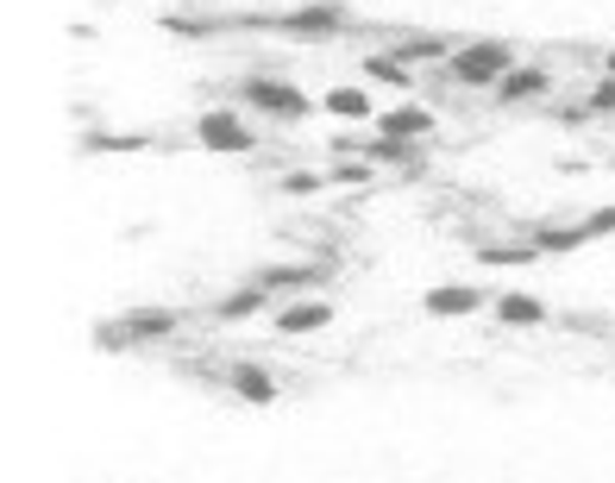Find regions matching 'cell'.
Listing matches in <instances>:
<instances>
[{
	"mask_svg": "<svg viewBox=\"0 0 615 483\" xmlns=\"http://www.w3.org/2000/svg\"><path fill=\"white\" fill-rule=\"evenodd\" d=\"M252 32H289V38H334L346 26V7L339 0H308L296 13H257V20H239Z\"/></svg>",
	"mask_w": 615,
	"mask_h": 483,
	"instance_id": "6da1fadb",
	"label": "cell"
},
{
	"mask_svg": "<svg viewBox=\"0 0 615 483\" xmlns=\"http://www.w3.org/2000/svg\"><path fill=\"white\" fill-rule=\"evenodd\" d=\"M446 70H453L465 88H496V82L515 70V45H503V38H484V45H459Z\"/></svg>",
	"mask_w": 615,
	"mask_h": 483,
	"instance_id": "7a4b0ae2",
	"label": "cell"
},
{
	"mask_svg": "<svg viewBox=\"0 0 615 483\" xmlns=\"http://www.w3.org/2000/svg\"><path fill=\"white\" fill-rule=\"evenodd\" d=\"M239 101L252 107V113H270V120H308L314 113V101L282 76H245L239 82Z\"/></svg>",
	"mask_w": 615,
	"mask_h": 483,
	"instance_id": "3957f363",
	"label": "cell"
},
{
	"mask_svg": "<svg viewBox=\"0 0 615 483\" xmlns=\"http://www.w3.org/2000/svg\"><path fill=\"white\" fill-rule=\"evenodd\" d=\"M195 138H202V152H227V157H245L257 145L252 126L239 120V113H227V107H214V113H202V126H195Z\"/></svg>",
	"mask_w": 615,
	"mask_h": 483,
	"instance_id": "277c9868",
	"label": "cell"
},
{
	"mask_svg": "<svg viewBox=\"0 0 615 483\" xmlns=\"http://www.w3.org/2000/svg\"><path fill=\"white\" fill-rule=\"evenodd\" d=\"M421 307H427L434 321H465V314L484 307V289H471V282H439V289L421 295Z\"/></svg>",
	"mask_w": 615,
	"mask_h": 483,
	"instance_id": "5b68a950",
	"label": "cell"
},
{
	"mask_svg": "<svg viewBox=\"0 0 615 483\" xmlns=\"http://www.w3.org/2000/svg\"><path fill=\"white\" fill-rule=\"evenodd\" d=\"M546 88H553V76H546V70H534V63L521 70V63H515V70H509L503 82H496L490 95H496V101H509V107H521V101H540Z\"/></svg>",
	"mask_w": 615,
	"mask_h": 483,
	"instance_id": "8992f818",
	"label": "cell"
},
{
	"mask_svg": "<svg viewBox=\"0 0 615 483\" xmlns=\"http://www.w3.org/2000/svg\"><path fill=\"white\" fill-rule=\"evenodd\" d=\"M252 282L264 289V295H282V289H321V264H264Z\"/></svg>",
	"mask_w": 615,
	"mask_h": 483,
	"instance_id": "52a82bcc",
	"label": "cell"
},
{
	"mask_svg": "<svg viewBox=\"0 0 615 483\" xmlns=\"http://www.w3.org/2000/svg\"><path fill=\"white\" fill-rule=\"evenodd\" d=\"M371 126L384 132V138H427V132H434V113H427V107H389V113H377V120H371Z\"/></svg>",
	"mask_w": 615,
	"mask_h": 483,
	"instance_id": "ba28073f",
	"label": "cell"
},
{
	"mask_svg": "<svg viewBox=\"0 0 615 483\" xmlns=\"http://www.w3.org/2000/svg\"><path fill=\"white\" fill-rule=\"evenodd\" d=\"M327 321H334V307L321 302V295H308V302H296V307H282L277 314V333L282 339H302V333H321Z\"/></svg>",
	"mask_w": 615,
	"mask_h": 483,
	"instance_id": "9c48e42d",
	"label": "cell"
},
{
	"mask_svg": "<svg viewBox=\"0 0 615 483\" xmlns=\"http://www.w3.org/2000/svg\"><path fill=\"white\" fill-rule=\"evenodd\" d=\"M227 389H232V396H245V402H257V408L282 396L277 377H270V371H257V364H232V371H227Z\"/></svg>",
	"mask_w": 615,
	"mask_h": 483,
	"instance_id": "30bf717a",
	"label": "cell"
},
{
	"mask_svg": "<svg viewBox=\"0 0 615 483\" xmlns=\"http://www.w3.org/2000/svg\"><path fill=\"white\" fill-rule=\"evenodd\" d=\"M453 51H459V45H446V38H434V32H427V38H421V32H414V38H402V45H389V57H396V63H453Z\"/></svg>",
	"mask_w": 615,
	"mask_h": 483,
	"instance_id": "8fae6325",
	"label": "cell"
},
{
	"mask_svg": "<svg viewBox=\"0 0 615 483\" xmlns=\"http://www.w3.org/2000/svg\"><path fill=\"white\" fill-rule=\"evenodd\" d=\"M321 113H334V120H377V101L364 88H327L321 95Z\"/></svg>",
	"mask_w": 615,
	"mask_h": 483,
	"instance_id": "7c38bea8",
	"label": "cell"
},
{
	"mask_svg": "<svg viewBox=\"0 0 615 483\" xmlns=\"http://www.w3.org/2000/svg\"><path fill=\"white\" fill-rule=\"evenodd\" d=\"M534 245H540V257H565V252H584L590 232H584V220H578V227H540Z\"/></svg>",
	"mask_w": 615,
	"mask_h": 483,
	"instance_id": "4fadbf2b",
	"label": "cell"
},
{
	"mask_svg": "<svg viewBox=\"0 0 615 483\" xmlns=\"http://www.w3.org/2000/svg\"><path fill=\"white\" fill-rule=\"evenodd\" d=\"M264 302H270V295H264L257 282H245V289H232L227 302H214V321H252Z\"/></svg>",
	"mask_w": 615,
	"mask_h": 483,
	"instance_id": "5bb4252c",
	"label": "cell"
},
{
	"mask_svg": "<svg viewBox=\"0 0 615 483\" xmlns=\"http://www.w3.org/2000/svg\"><path fill=\"white\" fill-rule=\"evenodd\" d=\"M496 321H509V327H540V321H546V302H540V295H503V302H496Z\"/></svg>",
	"mask_w": 615,
	"mask_h": 483,
	"instance_id": "9a60e30c",
	"label": "cell"
},
{
	"mask_svg": "<svg viewBox=\"0 0 615 483\" xmlns=\"http://www.w3.org/2000/svg\"><path fill=\"white\" fill-rule=\"evenodd\" d=\"M540 245L534 239H521V245H478V264H490V270H515V264H534Z\"/></svg>",
	"mask_w": 615,
	"mask_h": 483,
	"instance_id": "2e32d148",
	"label": "cell"
},
{
	"mask_svg": "<svg viewBox=\"0 0 615 483\" xmlns=\"http://www.w3.org/2000/svg\"><path fill=\"white\" fill-rule=\"evenodd\" d=\"M126 327H132V339H170L177 333V314L170 307H138Z\"/></svg>",
	"mask_w": 615,
	"mask_h": 483,
	"instance_id": "e0dca14e",
	"label": "cell"
},
{
	"mask_svg": "<svg viewBox=\"0 0 615 483\" xmlns=\"http://www.w3.org/2000/svg\"><path fill=\"white\" fill-rule=\"evenodd\" d=\"M82 152H152V138H138V132H88L82 138Z\"/></svg>",
	"mask_w": 615,
	"mask_h": 483,
	"instance_id": "ac0fdd59",
	"label": "cell"
},
{
	"mask_svg": "<svg viewBox=\"0 0 615 483\" xmlns=\"http://www.w3.org/2000/svg\"><path fill=\"white\" fill-rule=\"evenodd\" d=\"M364 70H371V76H377V82H396V88H414V70H409V63H396V57H389V51L364 57Z\"/></svg>",
	"mask_w": 615,
	"mask_h": 483,
	"instance_id": "d6986e66",
	"label": "cell"
},
{
	"mask_svg": "<svg viewBox=\"0 0 615 483\" xmlns=\"http://www.w3.org/2000/svg\"><path fill=\"white\" fill-rule=\"evenodd\" d=\"M327 182H346V189H371V182H377V170H371L364 157H346V164H334V177H327Z\"/></svg>",
	"mask_w": 615,
	"mask_h": 483,
	"instance_id": "ffe728a7",
	"label": "cell"
},
{
	"mask_svg": "<svg viewBox=\"0 0 615 483\" xmlns=\"http://www.w3.org/2000/svg\"><path fill=\"white\" fill-rule=\"evenodd\" d=\"M321 189H327V177H308V170L282 177V195H321Z\"/></svg>",
	"mask_w": 615,
	"mask_h": 483,
	"instance_id": "44dd1931",
	"label": "cell"
},
{
	"mask_svg": "<svg viewBox=\"0 0 615 483\" xmlns=\"http://www.w3.org/2000/svg\"><path fill=\"white\" fill-rule=\"evenodd\" d=\"M590 113H615V76H603L590 88Z\"/></svg>",
	"mask_w": 615,
	"mask_h": 483,
	"instance_id": "7402d4cb",
	"label": "cell"
},
{
	"mask_svg": "<svg viewBox=\"0 0 615 483\" xmlns=\"http://www.w3.org/2000/svg\"><path fill=\"white\" fill-rule=\"evenodd\" d=\"M584 232H590V239H603V232H615V202H610V207H596V214L584 220Z\"/></svg>",
	"mask_w": 615,
	"mask_h": 483,
	"instance_id": "603a6c76",
	"label": "cell"
},
{
	"mask_svg": "<svg viewBox=\"0 0 615 483\" xmlns=\"http://www.w3.org/2000/svg\"><path fill=\"white\" fill-rule=\"evenodd\" d=\"M603 76H615V51H603Z\"/></svg>",
	"mask_w": 615,
	"mask_h": 483,
	"instance_id": "cb8c5ba5",
	"label": "cell"
}]
</instances>
